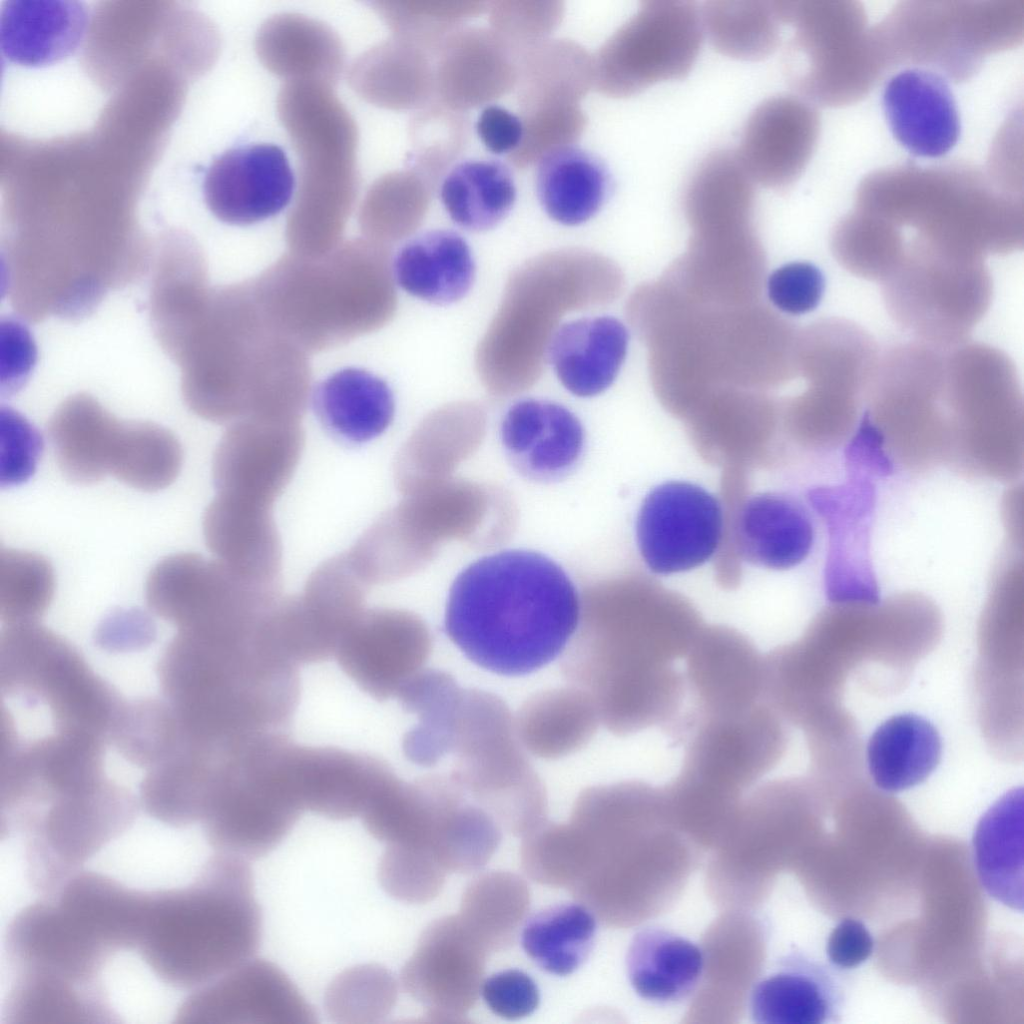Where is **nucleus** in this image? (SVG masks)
<instances>
[{"mask_svg": "<svg viewBox=\"0 0 1024 1024\" xmlns=\"http://www.w3.org/2000/svg\"><path fill=\"white\" fill-rule=\"evenodd\" d=\"M183 453L177 438L152 422L124 421L111 474L142 491H158L177 478Z\"/></svg>", "mask_w": 1024, "mask_h": 1024, "instance_id": "obj_46", "label": "nucleus"}, {"mask_svg": "<svg viewBox=\"0 0 1024 1024\" xmlns=\"http://www.w3.org/2000/svg\"><path fill=\"white\" fill-rule=\"evenodd\" d=\"M261 937L248 861L216 852L188 886L149 892L136 950L163 984L194 990L254 957Z\"/></svg>", "mask_w": 1024, "mask_h": 1024, "instance_id": "obj_4", "label": "nucleus"}, {"mask_svg": "<svg viewBox=\"0 0 1024 1024\" xmlns=\"http://www.w3.org/2000/svg\"><path fill=\"white\" fill-rule=\"evenodd\" d=\"M87 25V9L79 1H6L0 15L1 51L18 65L53 64L78 49Z\"/></svg>", "mask_w": 1024, "mask_h": 1024, "instance_id": "obj_28", "label": "nucleus"}, {"mask_svg": "<svg viewBox=\"0 0 1024 1024\" xmlns=\"http://www.w3.org/2000/svg\"><path fill=\"white\" fill-rule=\"evenodd\" d=\"M1023 789L999 798L981 817L973 835L974 862L984 890L1005 906L1023 911Z\"/></svg>", "mask_w": 1024, "mask_h": 1024, "instance_id": "obj_35", "label": "nucleus"}, {"mask_svg": "<svg viewBox=\"0 0 1024 1024\" xmlns=\"http://www.w3.org/2000/svg\"><path fill=\"white\" fill-rule=\"evenodd\" d=\"M518 739L527 753L556 760L592 739L600 724L592 699L581 689L556 687L530 696L514 716Z\"/></svg>", "mask_w": 1024, "mask_h": 1024, "instance_id": "obj_36", "label": "nucleus"}, {"mask_svg": "<svg viewBox=\"0 0 1024 1024\" xmlns=\"http://www.w3.org/2000/svg\"><path fill=\"white\" fill-rule=\"evenodd\" d=\"M463 688L449 673L424 668L398 692L402 707L417 717L403 738L406 758L422 767H434L447 757L451 730Z\"/></svg>", "mask_w": 1024, "mask_h": 1024, "instance_id": "obj_40", "label": "nucleus"}, {"mask_svg": "<svg viewBox=\"0 0 1024 1024\" xmlns=\"http://www.w3.org/2000/svg\"><path fill=\"white\" fill-rule=\"evenodd\" d=\"M159 346L180 368L185 404L205 420L301 421L306 411L307 353L269 324L250 280L209 287Z\"/></svg>", "mask_w": 1024, "mask_h": 1024, "instance_id": "obj_1", "label": "nucleus"}, {"mask_svg": "<svg viewBox=\"0 0 1024 1024\" xmlns=\"http://www.w3.org/2000/svg\"><path fill=\"white\" fill-rule=\"evenodd\" d=\"M847 464L845 484L809 492L811 505L825 518L829 531L826 591L833 601L876 602L877 585L868 557L875 505V485L869 475L882 474L864 463L848 460Z\"/></svg>", "mask_w": 1024, "mask_h": 1024, "instance_id": "obj_17", "label": "nucleus"}, {"mask_svg": "<svg viewBox=\"0 0 1024 1024\" xmlns=\"http://www.w3.org/2000/svg\"><path fill=\"white\" fill-rule=\"evenodd\" d=\"M394 281L408 294L446 305L462 299L471 289L475 264L461 235L437 229L406 242L392 262Z\"/></svg>", "mask_w": 1024, "mask_h": 1024, "instance_id": "obj_32", "label": "nucleus"}, {"mask_svg": "<svg viewBox=\"0 0 1024 1024\" xmlns=\"http://www.w3.org/2000/svg\"><path fill=\"white\" fill-rule=\"evenodd\" d=\"M122 423L91 395L63 401L49 420L48 436L64 476L92 484L110 474Z\"/></svg>", "mask_w": 1024, "mask_h": 1024, "instance_id": "obj_30", "label": "nucleus"}, {"mask_svg": "<svg viewBox=\"0 0 1024 1024\" xmlns=\"http://www.w3.org/2000/svg\"><path fill=\"white\" fill-rule=\"evenodd\" d=\"M432 635L417 615L399 609H365L335 653L341 670L377 701L396 697L425 668Z\"/></svg>", "mask_w": 1024, "mask_h": 1024, "instance_id": "obj_15", "label": "nucleus"}, {"mask_svg": "<svg viewBox=\"0 0 1024 1024\" xmlns=\"http://www.w3.org/2000/svg\"><path fill=\"white\" fill-rule=\"evenodd\" d=\"M249 280L269 324L307 354L378 330L397 308L390 248L374 241L317 258L290 252Z\"/></svg>", "mask_w": 1024, "mask_h": 1024, "instance_id": "obj_5", "label": "nucleus"}, {"mask_svg": "<svg viewBox=\"0 0 1024 1024\" xmlns=\"http://www.w3.org/2000/svg\"><path fill=\"white\" fill-rule=\"evenodd\" d=\"M311 402L323 428L354 445L380 436L395 414L389 385L361 368L348 367L329 375L315 386Z\"/></svg>", "mask_w": 1024, "mask_h": 1024, "instance_id": "obj_31", "label": "nucleus"}, {"mask_svg": "<svg viewBox=\"0 0 1024 1024\" xmlns=\"http://www.w3.org/2000/svg\"><path fill=\"white\" fill-rule=\"evenodd\" d=\"M178 1023L315 1024L317 1014L276 964L252 957L194 989L175 1014Z\"/></svg>", "mask_w": 1024, "mask_h": 1024, "instance_id": "obj_16", "label": "nucleus"}, {"mask_svg": "<svg viewBox=\"0 0 1024 1024\" xmlns=\"http://www.w3.org/2000/svg\"><path fill=\"white\" fill-rule=\"evenodd\" d=\"M873 938L866 926L854 918H844L830 933L826 953L829 961L842 969L854 968L871 955Z\"/></svg>", "mask_w": 1024, "mask_h": 1024, "instance_id": "obj_51", "label": "nucleus"}, {"mask_svg": "<svg viewBox=\"0 0 1024 1024\" xmlns=\"http://www.w3.org/2000/svg\"><path fill=\"white\" fill-rule=\"evenodd\" d=\"M157 675L183 733L205 747L283 731L300 699L297 665L258 628L247 636L177 631L160 656Z\"/></svg>", "mask_w": 1024, "mask_h": 1024, "instance_id": "obj_3", "label": "nucleus"}, {"mask_svg": "<svg viewBox=\"0 0 1024 1024\" xmlns=\"http://www.w3.org/2000/svg\"><path fill=\"white\" fill-rule=\"evenodd\" d=\"M489 954L458 914L439 918L422 932L400 984L433 1021H459L477 1002Z\"/></svg>", "mask_w": 1024, "mask_h": 1024, "instance_id": "obj_11", "label": "nucleus"}, {"mask_svg": "<svg viewBox=\"0 0 1024 1024\" xmlns=\"http://www.w3.org/2000/svg\"><path fill=\"white\" fill-rule=\"evenodd\" d=\"M701 11L703 30L719 53L739 60H761L780 43L775 1L712 0Z\"/></svg>", "mask_w": 1024, "mask_h": 1024, "instance_id": "obj_44", "label": "nucleus"}, {"mask_svg": "<svg viewBox=\"0 0 1024 1024\" xmlns=\"http://www.w3.org/2000/svg\"><path fill=\"white\" fill-rule=\"evenodd\" d=\"M205 542L242 578L280 589L282 544L272 508L216 494L203 517Z\"/></svg>", "mask_w": 1024, "mask_h": 1024, "instance_id": "obj_24", "label": "nucleus"}, {"mask_svg": "<svg viewBox=\"0 0 1024 1024\" xmlns=\"http://www.w3.org/2000/svg\"><path fill=\"white\" fill-rule=\"evenodd\" d=\"M482 997L497 1016L517 1020L538 1007L540 993L535 981L524 971L507 969L492 974L481 986Z\"/></svg>", "mask_w": 1024, "mask_h": 1024, "instance_id": "obj_50", "label": "nucleus"}, {"mask_svg": "<svg viewBox=\"0 0 1024 1024\" xmlns=\"http://www.w3.org/2000/svg\"><path fill=\"white\" fill-rule=\"evenodd\" d=\"M580 613L577 589L558 563L536 551L507 549L477 559L456 576L444 626L471 662L515 677L561 656Z\"/></svg>", "mask_w": 1024, "mask_h": 1024, "instance_id": "obj_2", "label": "nucleus"}, {"mask_svg": "<svg viewBox=\"0 0 1024 1024\" xmlns=\"http://www.w3.org/2000/svg\"><path fill=\"white\" fill-rule=\"evenodd\" d=\"M687 658V678L710 716L747 711L766 690V663L748 640L733 635L695 639Z\"/></svg>", "mask_w": 1024, "mask_h": 1024, "instance_id": "obj_27", "label": "nucleus"}, {"mask_svg": "<svg viewBox=\"0 0 1024 1024\" xmlns=\"http://www.w3.org/2000/svg\"><path fill=\"white\" fill-rule=\"evenodd\" d=\"M516 185L509 167L495 159H470L456 164L440 187L451 220L469 231H486L512 210Z\"/></svg>", "mask_w": 1024, "mask_h": 1024, "instance_id": "obj_41", "label": "nucleus"}, {"mask_svg": "<svg viewBox=\"0 0 1024 1024\" xmlns=\"http://www.w3.org/2000/svg\"><path fill=\"white\" fill-rule=\"evenodd\" d=\"M722 529V508L714 495L693 483L670 481L645 497L636 538L647 567L668 575L707 562L719 546Z\"/></svg>", "mask_w": 1024, "mask_h": 1024, "instance_id": "obj_12", "label": "nucleus"}, {"mask_svg": "<svg viewBox=\"0 0 1024 1024\" xmlns=\"http://www.w3.org/2000/svg\"><path fill=\"white\" fill-rule=\"evenodd\" d=\"M500 437L514 469L538 482L570 473L582 456L585 438L581 422L569 409L542 399L514 403L503 417Z\"/></svg>", "mask_w": 1024, "mask_h": 1024, "instance_id": "obj_22", "label": "nucleus"}, {"mask_svg": "<svg viewBox=\"0 0 1024 1024\" xmlns=\"http://www.w3.org/2000/svg\"><path fill=\"white\" fill-rule=\"evenodd\" d=\"M814 530L805 510L793 499L775 492L752 496L736 522L741 556L757 566L788 569L809 555Z\"/></svg>", "mask_w": 1024, "mask_h": 1024, "instance_id": "obj_33", "label": "nucleus"}, {"mask_svg": "<svg viewBox=\"0 0 1024 1024\" xmlns=\"http://www.w3.org/2000/svg\"><path fill=\"white\" fill-rule=\"evenodd\" d=\"M529 904L530 892L520 876L490 871L466 887L458 915L492 953L514 944Z\"/></svg>", "mask_w": 1024, "mask_h": 1024, "instance_id": "obj_43", "label": "nucleus"}, {"mask_svg": "<svg viewBox=\"0 0 1024 1024\" xmlns=\"http://www.w3.org/2000/svg\"><path fill=\"white\" fill-rule=\"evenodd\" d=\"M825 280L820 269L809 262H791L774 270L767 280L771 303L790 315L814 310L821 301Z\"/></svg>", "mask_w": 1024, "mask_h": 1024, "instance_id": "obj_49", "label": "nucleus"}, {"mask_svg": "<svg viewBox=\"0 0 1024 1024\" xmlns=\"http://www.w3.org/2000/svg\"><path fill=\"white\" fill-rule=\"evenodd\" d=\"M294 744L283 731L264 732L239 744L221 762L201 823L215 852L256 860L291 832L304 811L290 773Z\"/></svg>", "mask_w": 1024, "mask_h": 1024, "instance_id": "obj_7", "label": "nucleus"}, {"mask_svg": "<svg viewBox=\"0 0 1024 1024\" xmlns=\"http://www.w3.org/2000/svg\"><path fill=\"white\" fill-rule=\"evenodd\" d=\"M0 685L2 698L44 708L56 731L106 743L125 703L74 645L38 622L3 626Z\"/></svg>", "mask_w": 1024, "mask_h": 1024, "instance_id": "obj_8", "label": "nucleus"}, {"mask_svg": "<svg viewBox=\"0 0 1024 1024\" xmlns=\"http://www.w3.org/2000/svg\"><path fill=\"white\" fill-rule=\"evenodd\" d=\"M397 996L392 973L380 965L365 964L347 969L332 980L325 993V1007L337 1023H377L390 1014Z\"/></svg>", "mask_w": 1024, "mask_h": 1024, "instance_id": "obj_48", "label": "nucleus"}, {"mask_svg": "<svg viewBox=\"0 0 1024 1024\" xmlns=\"http://www.w3.org/2000/svg\"><path fill=\"white\" fill-rule=\"evenodd\" d=\"M703 39L695 2L644 1L602 50L601 87L627 97L659 82L682 79L695 65Z\"/></svg>", "mask_w": 1024, "mask_h": 1024, "instance_id": "obj_10", "label": "nucleus"}, {"mask_svg": "<svg viewBox=\"0 0 1024 1024\" xmlns=\"http://www.w3.org/2000/svg\"><path fill=\"white\" fill-rule=\"evenodd\" d=\"M843 993L818 961L791 951L771 962L752 986L749 1014L759 1024H823L839 1015Z\"/></svg>", "mask_w": 1024, "mask_h": 1024, "instance_id": "obj_25", "label": "nucleus"}, {"mask_svg": "<svg viewBox=\"0 0 1024 1024\" xmlns=\"http://www.w3.org/2000/svg\"><path fill=\"white\" fill-rule=\"evenodd\" d=\"M145 597L150 610L177 631L244 634L258 626L280 589L252 583L218 560L178 553L151 570Z\"/></svg>", "mask_w": 1024, "mask_h": 1024, "instance_id": "obj_9", "label": "nucleus"}, {"mask_svg": "<svg viewBox=\"0 0 1024 1024\" xmlns=\"http://www.w3.org/2000/svg\"><path fill=\"white\" fill-rule=\"evenodd\" d=\"M290 770L303 809L333 820L361 817L397 777L385 761L371 754L297 744Z\"/></svg>", "mask_w": 1024, "mask_h": 1024, "instance_id": "obj_19", "label": "nucleus"}, {"mask_svg": "<svg viewBox=\"0 0 1024 1024\" xmlns=\"http://www.w3.org/2000/svg\"><path fill=\"white\" fill-rule=\"evenodd\" d=\"M421 530L400 506L383 513L345 552L370 588L408 573L421 556Z\"/></svg>", "mask_w": 1024, "mask_h": 1024, "instance_id": "obj_45", "label": "nucleus"}, {"mask_svg": "<svg viewBox=\"0 0 1024 1024\" xmlns=\"http://www.w3.org/2000/svg\"><path fill=\"white\" fill-rule=\"evenodd\" d=\"M368 589L345 552L322 562L310 574L295 608L296 635L309 663L335 656L341 640L365 611Z\"/></svg>", "mask_w": 1024, "mask_h": 1024, "instance_id": "obj_26", "label": "nucleus"}, {"mask_svg": "<svg viewBox=\"0 0 1024 1024\" xmlns=\"http://www.w3.org/2000/svg\"><path fill=\"white\" fill-rule=\"evenodd\" d=\"M781 748V726L767 707L710 716L691 741L681 774L710 783L746 781L768 771Z\"/></svg>", "mask_w": 1024, "mask_h": 1024, "instance_id": "obj_20", "label": "nucleus"}, {"mask_svg": "<svg viewBox=\"0 0 1024 1024\" xmlns=\"http://www.w3.org/2000/svg\"><path fill=\"white\" fill-rule=\"evenodd\" d=\"M604 163L580 147L566 145L548 151L536 171V193L546 214L566 225H580L602 207L610 191Z\"/></svg>", "mask_w": 1024, "mask_h": 1024, "instance_id": "obj_37", "label": "nucleus"}, {"mask_svg": "<svg viewBox=\"0 0 1024 1024\" xmlns=\"http://www.w3.org/2000/svg\"><path fill=\"white\" fill-rule=\"evenodd\" d=\"M570 251L543 256L521 268L513 277L506 294L501 311L497 315L489 331L481 351L498 346L504 349L501 357L508 356L505 364H516L520 374L519 386L523 384V365H525L526 384L535 380L539 373L541 352L549 343L548 333L553 335V326L561 313L569 308L580 305V293L570 291L578 285L568 284L572 279L566 275ZM580 289V288H578Z\"/></svg>", "mask_w": 1024, "mask_h": 1024, "instance_id": "obj_13", "label": "nucleus"}, {"mask_svg": "<svg viewBox=\"0 0 1024 1024\" xmlns=\"http://www.w3.org/2000/svg\"><path fill=\"white\" fill-rule=\"evenodd\" d=\"M597 921L581 903L545 907L526 919L521 944L543 971L566 976L583 965L595 944Z\"/></svg>", "mask_w": 1024, "mask_h": 1024, "instance_id": "obj_42", "label": "nucleus"}, {"mask_svg": "<svg viewBox=\"0 0 1024 1024\" xmlns=\"http://www.w3.org/2000/svg\"><path fill=\"white\" fill-rule=\"evenodd\" d=\"M54 571L37 553L0 551V618L3 625L38 622L54 596Z\"/></svg>", "mask_w": 1024, "mask_h": 1024, "instance_id": "obj_47", "label": "nucleus"}, {"mask_svg": "<svg viewBox=\"0 0 1024 1024\" xmlns=\"http://www.w3.org/2000/svg\"><path fill=\"white\" fill-rule=\"evenodd\" d=\"M882 107L895 139L909 153L937 158L949 152L960 135V118L947 82L938 74L908 68L884 87Z\"/></svg>", "mask_w": 1024, "mask_h": 1024, "instance_id": "obj_23", "label": "nucleus"}, {"mask_svg": "<svg viewBox=\"0 0 1024 1024\" xmlns=\"http://www.w3.org/2000/svg\"><path fill=\"white\" fill-rule=\"evenodd\" d=\"M942 753L937 729L925 718L895 715L871 735L867 765L875 785L886 792H900L922 783L938 766Z\"/></svg>", "mask_w": 1024, "mask_h": 1024, "instance_id": "obj_38", "label": "nucleus"}, {"mask_svg": "<svg viewBox=\"0 0 1024 1024\" xmlns=\"http://www.w3.org/2000/svg\"><path fill=\"white\" fill-rule=\"evenodd\" d=\"M502 829L449 777L440 796L431 835V851L449 873L468 874L484 867L497 850Z\"/></svg>", "mask_w": 1024, "mask_h": 1024, "instance_id": "obj_39", "label": "nucleus"}, {"mask_svg": "<svg viewBox=\"0 0 1024 1024\" xmlns=\"http://www.w3.org/2000/svg\"><path fill=\"white\" fill-rule=\"evenodd\" d=\"M305 444L301 421L244 418L230 424L212 463L217 494L272 508Z\"/></svg>", "mask_w": 1024, "mask_h": 1024, "instance_id": "obj_14", "label": "nucleus"}, {"mask_svg": "<svg viewBox=\"0 0 1024 1024\" xmlns=\"http://www.w3.org/2000/svg\"><path fill=\"white\" fill-rule=\"evenodd\" d=\"M448 756L449 777L508 833L523 837L547 819L545 786L498 695L464 688Z\"/></svg>", "mask_w": 1024, "mask_h": 1024, "instance_id": "obj_6", "label": "nucleus"}, {"mask_svg": "<svg viewBox=\"0 0 1024 1024\" xmlns=\"http://www.w3.org/2000/svg\"><path fill=\"white\" fill-rule=\"evenodd\" d=\"M295 176L285 151L256 143L230 148L216 157L203 180V196L220 221L251 225L280 213L291 201Z\"/></svg>", "mask_w": 1024, "mask_h": 1024, "instance_id": "obj_18", "label": "nucleus"}, {"mask_svg": "<svg viewBox=\"0 0 1024 1024\" xmlns=\"http://www.w3.org/2000/svg\"><path fill=\"white\" fill-rule=\"evenodd\" d=\"M476 131L484 146L497 155L511 152L523 138L521 120L499 105H489L482 110Z\"/></svg>", "mask_w": 1024, "mask_h": 1024, "instance_id": "obj_52", "label": "nucleus"}, {"mask_svg": "<svg viewBox=\"0 0 1024 1024\" xmlns=\"http://www.w3.org/2000/svg\"><path fill=\"white\" fill-rule=\"evenodd\" d=\"M136 640L138 644L146 643L154 637V625L151 619L138 609L119 610L111 613L101 624L98 637L102 645L110 646L120 640ZM118 644V645H119Z\"/></svg>", "mask_w": 1024, "mask_h": 1024, "instance_id": "obj_53", "label": "nucleus"}, {"mask_svg": "<svg viewBox=\"0 0 1024 1024\" xmlns=\"http://www.w3.org/2000/svg\"><path fill=\"white\" fill-rule=\"evenodd\" d=\"M629 334L611 316L587 317L560 326L547 353L561 384L573 395L592 397L605 391L625 360Z\"/></svg>", "mask_w": 1024, "mask_h": 1024, "instance_id": "obj_29", "label": "nucleus"}, {"mask_svg": "<svg viewBox=\"0 0 1024 1024\" xmlns=\"http://www.w3.org/2000/svg\"><path fill=\"white\" fill-rule=\"evenodd\" d=\"M816 130V117L803 101L790 95L770 97L749 116L736 154L755 183L781 190L801 174Z\"/></svg>", "mask_w": 1024, "mask_h": 1024, "instance_id": "obj_21", "label": "nucleus"}, {"mask_svg": "<svg viewBox=\"0 0 1024 1024\" xmlns=\"http://www.w3.org/2000/svg\"><path fill=\"white\" fill-rule=\"evenodd\" d=\"M702 949L661 927L637 931L630 941L626 972L635 993L655 1004H674L697 988L704 971Z\"/></svg>", "mask_w": 1024, "mask_h": 1024, "instance_id": "obj_34", "label": "nucleus"}]
</instances>
